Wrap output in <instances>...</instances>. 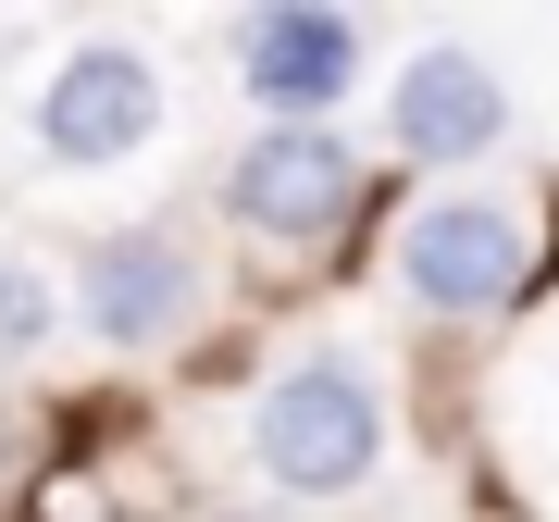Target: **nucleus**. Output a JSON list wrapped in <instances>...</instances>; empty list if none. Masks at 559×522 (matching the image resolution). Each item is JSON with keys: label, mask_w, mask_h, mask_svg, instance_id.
<instances>
[{"label": "nucleus", "mask_w": 559, "mask_h": 522, "mask_svg": "<svg viewBox=\"0 0 559 522\" xmlns=\"http://www.w3.org/2000/svg\"><path fill=\"white\" fill-rule=\"evenodd\" d=\"M237 522H261V510H237Z\"/></svg>", "instance_id": "9"}, {"label": "nucleus", "mask_w": 559, "mask_h": 522, "mask_svg": "<svg viewBox=\"0 0 559 522\" xmlns=\"http://www.w3.org/2000/svg\"><path fill=\"white\" fill-rule=\"evenodd\" d=\"M162 124V75L138 50H75L50 75V100H38V138L62 150V162H124Z\"/></svg>", "instance_id": "4"}, {"label": "nucleus", "mask_w": 559, "mask_h": 522, "mask_svg": "<svg viewBox=\"0 0 559 522\" xmlns=\"http://www.w3.org/2000/svg\"><path fill=\"white\" fill-rule=\"evenodd\" d=\"M187 249L162 237V224H124V237H100L87 249V274H75V311L100 323L112 348H150V336H175L187 323Z\"/></svg>", "instance_id": "6"}, {"label": "nucleus", "mask_w": 559, "mask_h": 522, "mask_svg": "<svg viewBox=\"0 0 559 522\" xmlns=\"http://www.w3.org/2000/svg\"><path fill=\"white\" fill-rule=\"evenodd\" d=\"M224 200H237V224H261V237H323V224L360 200V162L323 138V124H274V138L224 175Z\"/></svg>", "instance_id": "3"}, {"label": "nucleus", "mask_w": 559, "mask_h": 522, "mask_svg": "<svg viewBox=\"0 0 559 522\" xmlns=\"http://www.w3.org/2000/svg\"><path fill=\"white\" fill-rule=\"evenodd\" d=\"M399 274L423 311H510L522 299V224L498 200H436V212H411Z\"/></svg>", "instance_id": "2"}, {"label": "nucleus", "mask_w": 559, "mask_h": 522, "mask_svg": "<svg viewBox=\"0 0 559 522\" xmlns=\"http://www.w3.org/2000/svg\"><path fill=\"white\" fill-rule=\"evenodd\" d=\"M261 473L286 498H348L373 473V385H360V361H299L261 399Z\"/></svg>", "instance_id": "1"}, {"label": "nucleus", "mask_w": 559, "mask_h": 522, "mask_svg": "<svg viewBox=\"0 0 559 522\" xmlns=\"http://www.w3.org/2000/svg\"><path fill=\"white\" fill-rule=\"evenodd\" d=\"M348 75H360V25L323 13V0H286V13L249 25V100H261V112L311 124V112L348 100Z\"/></svg>", "instance_id": "5"}, {"label": "nucleus", "mask_w": 559, "mask_h": 522, "mask_svg": "<svg viewBox=\"0 0 559 522\" xmlns=\"http://www.w3.org/2000/svg\"><path fill=\"white\" fill-rule=\"evenodd\" d=\"M38 336H50V286L25 261H0V348H38Z\"/></svg>", "instance_id": "8"}, {"label": "nucleus", "mask_w": 559, "mask_h": 522, "mask_svg": "<svg viewBox=\"0 0 559 522\" xmlns=\"http://www.w3.org/2000/svg\"><path fill=\"white\" fill-rule=\"evenodd\" d=\"M498 124H510V100H498L485 62H460V50L411 62V87H399V150L411 162H473V150H498Z\"/></svg>", "instance_id": "7"}]
</instances>
